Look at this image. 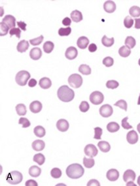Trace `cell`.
Returning a JSON list of instances; mask_svg holds the SVG:
<instances>
[{"mask_svg": "<svg viewBox=\"0 0 140 186\" xmlns=\"http://www.w3.org/2000/svg\"><path fill=\"white\" fill-rule=\"evenodd\" d=\"M57 96L60 101L68 103L72 101L75 97L74 91L66 85L62 86L57 92Z\"/></svg>", "mask_w": 140, "mask_h": 186, "instance_id": "cell-1", "label": "cell"}, {"mask_svg": "<svg viewBox=\"0 0 140 186\" xmlns=\"http://www.w3.org/2000/svg\"><path fill=\"white\" fill-rule=\"evenodd\" d=\"M85 169L80 164L74 163L69 165L66 168L67 176L72 179H78L83 176Z\"/></svg>", "mask_w": 140, "mask_h": 186, "instance_id": "cell-2", "label": "cell"}, {"mask_svg": "<svg viewBox=\"0 0 140 186\" xmlns=\"http://www.w3.org/2000/svg\"><path fill=\"white\" fill-rule=\"evenodd\" d=\"M23 180V176L21 172L18 171H12L8 174L6 180L9 184L16 185L20 184Z\"/></svg>", "mask_w": 140, "mask_h": 186, "instance_id": "cell-3", "label": "cell"}, {"mask_svg": "<svg viewBox=\"0 0 140 186\" xmlns=\"http://www.w3.org/2000/svg\"><path fill=\"white\" fill-rule=\"evenodd\" d=\"M30 78V74L27 71H20L16 74L15 80L18 85L24 86L26 85L28 80Z\"/></svg>", "mask_w": 140, "mask_h": 186, "instance_id": "cell-4", "label": "cell"}, {"mask_svg": "<svg viewBox=\"0 0 140 186\" xmlns=\"http://www.w3.org/2000/svg\"><path fill=\"white\" fill-rule=\"evenodd\" d=\"M68 83L74 88H79L83 84V78L79 74H73L68 78Z\"/></svg>", "mask_w": 140, "mask_h": 186, "instance_id": "cell-5", "label": "cell"}, {"mask_svg": "<svg viewBox=\"0 0 140 186\" xmlns=\"http://www.w3.org/2000/svg\"><path fill=\"white\" fill-rule=\"evenodd\" d=\"M90 101L92 104L95 105H100L104 100V96L103 93L98 91L93 92L90 96Z\"/></svg>", "mask_w": 140, "mask_h": 186, "instance_id": "cell-6", "label": "cell"}, {"mask_svg": "<svg viewBox=\"0 0 140 186\" xmlns=\"http://www.w3.org/2000/svg\"><path fill=\"white\" fill-rule=\"evenodd\" d=\"M113 110L112 106L108 104L104 105L100 107V114L102 117L109 118L113 114Z\"/></svg>", "mask_w": 140, "mask_h": 186, "instance_id": "cell-7", "label": "cell"}, {"mask_svg": "<svg viewBox=\"0 0 140 186\" xmlns=\"http://www.w3.org/2000/svg\"><path fill=\"white\" fill-rule=\"evenodd\" d=\"M85 154L86 156H89L90 158H94L97 155L98 151L97 148L92 144H89L85 148Z\"/></svg>", "mask_w": 140, "mask_h": 186, "instance_id": "cell-8", "label": "cell"}, {"mask_svg": "<svg viewBox=\"0 0 140 186\" xmlns=\"http://www.w3.org/2000/svg\"><path fill=\"white\" fill-rule=\"evenodd\" d=\"M78 55V51L75 47H69L67 48L65 53V56L67 59L69 60H72L76 58Z\"/></svg>", "mask_w": 140, "mask_h": 186, "instance_id": "cell-9", "label": "cell"}, {"mask_svg": "<svg viewBox=\"0 0 140 186\" xmlns=\"http://www.w3.org/2000/svg\"><path fill=\"white\" fill-rule=\"evenodd\" d=\"M2 22L5 24L9 28L10 30H11V29L15 28L16 26V18L13 16L8 15L3 18Z\"/></svg>", "mask_w": 140, "mask_h": 186, "instance_id": "cell-10", "label": "cell"}, {"mask_svg": "<svg viewBox=\"0 0 140 186\" xmlns=\"http://www.w3.org/2000/svg\"><path fill=\"white\" fill-rule=\"evenodd\" d=\"M126 140L130 144H135L138 141V135L137 132L134 130L129 131L126 135Z\"/></svg>", "mask_w": 140, "mask_h": 186, "instance_id": "cell-11", "label": "cell"}, {"mask_svg": "<svg viewBox=\"0 0 140 186\" xmlns=\"http://www.w3.org/2000/svg\"><path fill=\"white\" fill-rule=\"evenodd\" d=\"M69 127V122L64 119H60L56 123V127L61 132H65L68 130Z\"/></svg>", "mask_w": 140, "mask_h": 186, "instance_id": "cell-12", "label": "cell"}, {"mask_svg": "<svg viewBox=\"0 0 140 186\" xmlns=\"http://www.w3.org/2000/svg\"><path fill=\"white\" fill-rule=\"evenodd\" d=\"M106 177L111 181H115L119 177V172L115 168L110 169L106 174Z\"/></svg>", "mask_w": 140, "mask_h": 186, "instance_id": "cell-13", "label": "cell"}, {"mask_svg": "<svg viewBox=\"0 0 140 186\" xmlns=\"http://www.w3.org/2000/svg\"><path fill=\"white\" fill-rule=\"evenodd\" d=\"M135 177H136V175H135V172L128 169V170H126L123 175V180L125 182H128L130 181H134L135 180Z\"/></svg>", "mask_w": 140, "mask_h": 186, "instance_id": "cell-14", "label": "cell"}, {"mask_svg": "<svg viewBox=\"0 0 140 186\" xmlns=\"http://www.w3.org/2000/svg\"><path fill=\"white\" fill-rule=\"evenodd\" d=\"M116 4L113 1H106L104 3V9L105 12H108V13H112V12H115L116 10Z\"/></svg>", "mask_w": 140, "mask_h": 186, "instance_id": "cell-15", "label": "cell"}, {"mask_svg": "<svg viewBox=\"0 0 140 186\" xmlns=\"http://www.w3.org/2000/svg\"><path fill=\"white\" fill-rule=\"evenodd\" d=\"M30 56L32 60H38L42 56V50L39 48L35 47L32 48L30 52Z\"/></svg>", "mask_w": 140, "mask_h": 186, "instance_id": "cell-16", "label": "cell"}, {"mask_svg": "<svg viewBox=\"0 0 140 186\" xmlns=\"http://www.w3.org/2000/svg\"><path fill=\"white\" fill-rule=\"evenodd\" d=\"M43 108V105L41 102L38 101H34L32 103H31V104L30 105V109L31 110L32 113L36 114L38 113L39 112H41Z\"/></svg>", "mask_w": 140, "mask_h": 186, "instance_id": "cell-17", "label": "cell"}, {"mask_svg": "<svg viewBox=\"0 0 140 186\" xmlns=\"http://www.w3.org/2000/svg\"><path fill=\"white\" fill-rule=\"evenodd\" d=\"M45 147V144L43 140H36L32 142V148L35 151L40 152L42 151Z\"/></svg>", "mask_w": 140, "mask_h": 186, "instance_id": "cell-18", "label": "cell"}, {"mask_svg": "<svg viewBox=\"0 0 140 186\" xmlns=\"http://www.w3.org/2000/svg\"><path fill=\"white\" fill-rule=\"evenodd\" d=\"M89 44V39L85 36L80 37L79 39L77 40V44L78 47L81 49H85L86 47H88V45Z\"/></svg>", "mask_w": 140, "mask_h": 186, "instance_id": "cell-19", "label": "cell"}, {"mask_svg": "<svg viewBox=\"0 0 140 186\" xmlns=\"http://www.w3.org/2000/svg\"><path fill=\"white\" fill-rule=\"evenodd\" d=\"M71 18L73 22H79L83 20V15L81 12L78 10H74L71 12Z\"/></svg>", "mask_w": 140, "mask_h": 186, "instance_id": "cell-20", "label": "cell"}, {"mask_svg": "<svg viewBox=\"0 0 140 186\" xmlns=\"http://www.w3.org/2000/svg\"><path fill=\"white\" fill-rule=\"evenodd\" d=\"M39 84L41 88L46 90L51 88V86H52V82L48 78L44 77L42 78V79H40L39 82Z\"/></svg>", "mask_w": 140, "mask_h": 186, "instance_id": "cell-21", "label": "cell"}, {"mask_svg": "<svg viewBox=\"0 0 140 186\" xmlns=\"http://www.w3.org/2000/svg\"><path fill=\"white\" fill-rule=\"evenodd\" d=\"M28 48H29L28 41H26V40H22L18 43L16 49H17L18 52L22 53V52H26L28 49Z\"/></svg>", "mask_w": 140, "mask_h": 186, "instance_id": "cell-22", "label": "cell"}, {"mask_svg": "<svg viewBox=\"0 0 140 186\" xmlns=\"http://www.w3.org/2000/svg\"><path fill=\"white\" fill-rule=\"evenodd\" d=\"M41 173H42V169H41L39 167L34 165L29 169V174L32 177L37 178L40 176Z\"/></svg>", "mask_w": 140, "mask_h": 186, "instance_id": "cell-23", "label": "cell"}, {"mask_svg": "<svg viewBox=\"0 0 140 186\" xmlns=\"http://www.w3.org/2000/svg\"><path fill=\"white\" fill-rule=\"evenodd\" d=\"M34 133L35 136L39 138H42L45 135L46 131H45V128L41 126H36L34 129Z\"/></svg>", "mask_w": 140, "mask_h": 186, "instance_id": "cell-24", "label": "cell"}, {"mask_svg": "<svg viewBox=\"0 0 140 186\" xmlns=\"http://www.w3.org/2000/svg\"><path fill=\"white\" fill-rule=\"evenodd\" d=\"M98 146L100 148V150L103 152L107 153L111 150V146L109 142L106 141H100L98 144Z\"/></svg>", "mask_w": 140, "mask_h": 186, "instance_id": "cell-25", "label": "cell"}, {"mask_svg": "<svg viewBox=\"0 0 140 186\" xmlns=\"http://www.w3.org/2000/svg\"><path fill=\"white\" fill-rule=\"evenodd\" d=\"M119 129H120V126L117 123L114 122L109 123L107 126V129L110 133H115V132L118 131Z\"/></svg>", "mask_w": 140, "mask_h": 186, "instance_id": "cell-26", "label": "cell"}, {"mask_svg": "<svg viewBox=\"0 0 140 186\" xmlns=\"http://www.w3.org/2000/svg\"><path fill=\"white\" fill-rule=\"evenodd\" d=\"M125 43L126 47L131 49V48H134L135 44H136V41H135V39L133 37L128 36L126 38Z\"/></svg>", "mask_w": 140, "mask_h": 186, "instance_id": "cell-27", "label": "cell"}, {"mask_svg": "<svg viewBox=\"0 0 140 186\" xmlns=\"http://www.w3.org/2000/svg\"><path fill=\"white\" fill-rule=\"evenodd\" d=\"M102 43L104 46L106 47H110L113 45L115 43V40H114L113 37H112V38H108V37L106 35H104L102 39Z\"/></svg>", "mask_w": 140, "mask_h": 186, "instance_id": "cell-28", "label": "cell"}, {"mask_svg": "<svg viewBox=\"0 0 140 186\" xmlns=\"http://www.w3.org/2000/svg\"><path fill=\"white\" fill-rule=\"evenodd\" d=\"M118 54L121 57H128L130 55L131 51H130V49L129 48H128L127 47L122 46L119 48Z\"/></svg>", "mask_w": 140, "mask_h": 186, "instance_id": "cell-29", "label": "cell"}, {"mask_svg": "<svg viewBox=\"0 0 140 186\" xmlns=\"http://www.w3.org/2000/svg\"><path fill=\"white\" fill-rule=\"evenodd\" d=\"M79 71L84 75H89L91 74V68L87 65L82 64L79 66Z\"/></svg>", "mask_w": 140, "mask_h": 186, "instance_id": "cell-30", "label": "cell"}, {"mask_svg": "<svg viewBox=\"0 0 140 186\" xmlns=\"http://www.w3.org/2000/svg\"><path fill=\"white\" fill-rule=\"evenodd\" d=\"M55 44L51 41H46L43 44V51L45 53L50 54L54 49Z\"/></svg>", "mask_w": 140, "mask_h": 186, "instance_id": "cell-31", "label": "cell"}, {"mask_svg": "<svg viewBox=\"0 0 140 186\" xmlns=\"http://www.w3.org/2000/svg\"><path fill=\"white\" fill-rule=\"evenodd\" d=\"M16 111L19 116H24L27 113L26 106L24 104H18L16 106Z\"/></svg>", "mask_w": 140, "mask_h": 186, "instance_id": "cell-32", "label": "cell"}, {"mask_svg": "<svg viewBox=\"0 0 140 186\" xmlns=\"http://www.w3.org/2000/svg\"><path fill=\"white\" fill-rule=\"evenodd\" d=\"M130 15L134 18L140 16V7L138 6H132L129 10Z\"/></svg>", "mask_w": 140, "mask_h": 186, "instance_id": "cell-33", "label": "cell"}, {"mask_svg": "<svg viewBox=\"0 0 140 186\" xmlns=\"http://www.w3.org/2000/svg\"><path fill=\"white\" fill-rule=\"evenodd\" d=\"M33 159H34V162L37 163L39 165H42L45 161V158L42 154H35Z\"/></svg>", "mask_w": 140, "mask_h": 186, "instance_id": "cell-34", "label": "cell"}, {"mask_svg": "<svg viewBox=\"0 0 140 186\" xmlns=\"http://www.w3.org/2000/svg\"><path fill=\"white\" fill-rule=\"evenodd\" d=\"M83 164L86 168H90L93 167L94 165H95V161H94V159L92 158H86L85 157L83 158Z\"/></svg>", "mask_w": 140, "mask_h": 186, "instance_id": "cell-35", "label": "cell"}, {"mask_svg": "<svg viewBox=\"0 0 140 186\" xmlns=\"http://www.w3.org/2000/svg\"><path fill=\"white\" fill-rule=\"evenodd\" d=\"M72 32V29L70 27H67L65 28H61L58 30V34L60 36H68Z\"/></svg>", "mask_w": 140, "mask_h": 186, "instance_id": "cell-36", "label": "cell"}, {"mask_svg": "<svg viewBox=\"0 0 140 186\" xmlns=\"http://www.w3.org/2000/svg\"><path fill=\"white\" fill-rule=\"evenodd\" d=\"M134 20L132 18L131 16H126L125 20H124L125 26L126 28H128V29L131 28L132 27L133 24H134Z\"/></svg>", "mask_w": 140, "mask_h": 186, "instance_id": "cell-37", "label": "cell"}, {"mask_svg": "<svg viewBox=\"0 0 140 186\" xmlns=\"http://www.w3.org/2000/svg\"><path fill=\"white\" fill-rule=\"evenodd\" d=\"M43 39H44V37L43 35H40L39 37H38V38L30 39V43L32 45H33V46H38V45L42 44V43L43 41Z\"/></svg>", "mask_w": 140, "mask_h": 186, "instance_id": "cell-38", "label": "cell"}, {"mask_svg": "<svg viewBox=\"0 0 140 186\" xmlns=\"http://www.w3.org/2000/svg\"><path fill=\"white\" fill-rule=\"evenodd\" d=\"M51 175L54 178H59L62 176V171L58 168H54L51 170Z\"/></svg>", "mask_w": 140, "mask_h": 186, "instance_id": "cell-39", "label": "cell"}, {"mask_svg": "<svg viewBox=\"0 0 140 186\" xmlns=\"http://www.w3.org/2000/svg\"><path fill=\"white\" fill-rule=\"evenodd\" d=\"M119 86V83L114 80H108L107 82L106 83V87L109 89H115L117 88Z\"/></svg>", "mask_w": 140, "mask_h": 186, "instance_id": "cell-40", "label": "cell"}, {"mask_svg": "<svg viewBox=\"0 0 140 186\" xmlns=\"http://www.w3.org/2000/svg\"><path fill=\"white\" fill-rule=\"evenodd\" d=\"M114 64V60L112 57H106L103 60V64H104L105 67H110L113 65Z\"/></svg>", "mask_w": 140, "mask_h": 186, "instance_id": "cell-41", "label": "cell"}, {"mask_svg": "<svg viewBox=\"0 0 140 186\" xmlns=\"http://www.w3.org/2000/svg\"><path fill=\"white\" fill-rule=\"evenodd\" d=\"M103 133V130L102 128L97 127L94 128V139L97 140H101L102 135Z\"/></svg>", "mask_w": 140, "mask_h": 186, "instance_id": "cell-42", "label": "cell"}, {"mask_svg": "<svg viewBox=\"0 0 140 186\" xmlns=\"http://www.w3.org/2000/svg\"><path fill=\"white\" fill-rule=\"evenodd\" d=\"M115 106H118L119 108L121 109L125 110V111H127V103L125 100H119L117 102H116L114 104Z\"/></svg>", "mask_w": 140, "mask_h": 186, "instance_id": "cell-43", "label": "cell"}, {"mask_svg": "<svg viewBox=\"0 0 140 186\" xmlns=\"http://www.w3.org/2000/svg\"><path fill=\"white\" fill-rule=\"evenodd\" d=\"M79 109L82 113H86L90 109V105L86 101H82L79 105Z\"/></svg>", "mask_w": 140, "mask_h": 186, "instance_id": "cell-44", "label": "cell"}, {"mask_svg": "<svg viewBox=\"0 0 140 186\" xmlns=\"http://www.w3.org/2000/svg\"><path fill=\"white\" fill-rule=\"evenodd\" d=\"M18 123L20 124V125H22L23 128L28 127H30V125H31L30 122L29 121L28 119L26 118H20L19 119Z\"/></svg>", "mask_w": 140, "mask_h": 186, "instance_id": "cell-45", "label": "cell"}, {"mask_svg": "<svg viewBox=\"0 0 140 186\" xmlns=\"http://www.w3.org/2000/svg\"><path fill=\"white\" fill-rule=\"evenodd\" d=\"M9 34L11 35V37L13 35H16V37H17V38L20 39V34H21V30L19 28H15L11 29L9 31Z\"/></svg>", "mask_w": 140, "mask_h": 186, "instance_id": "cell-46", "label": "cell"}, {"mask_svg": "<svg viewBox=\"0 0 140 186\" xmlns=\"http://www.w3.org/2000/svg\"><path fill=\"white\" fill-rule=\"evenodd\" d=\"M0 26H1V33H0V35L4 36L8 34V31L9 30V28L3 22H1L0 24Z\"/></svg>", "mask_w": 140, "mask_h": 186, "instance_id": "cell-47", "label": "cell"}, {"mask_svg": "<svg viewBox=\"0 0 140 186\" xmlns=\"http://www.w3.org/2000/svg\"><path fill=\"white\" fill-rule=\"evenodd\" d=\"M128 117H125L124 119H122L121 122V125L122 127L124 128L125 129H132V126L131 125H130L129 123L128 122Z\"/></svg>", "mask_w": 140, "mask_h": 186, "instance_id": "cell-48", "label": "cell"}, {"mask_svg": "<svg viewBox=\"0 0 140 186\" xmlns=\"http://www.w3.org/2000/svg\"><path fill=\"white\" fill-rule=\"evenodd\" d=\"M17 25H18V28L20 29H21L22 30H23V31L26 30V26H27V25L24 22H22V21L17 22Z\"/></svg>", "mask_w": 140, "mask_h": 186, "instance_id": "cell-49", "label": "cell"}, {"mask_svg": "<svg viewBox=\"0 0 140 186\" xmlns=\"http://www.w3.org/2000/svg\"><path fill=\"white\" fill-rule=\"evenodd\" d=\"M71 23H72V20L70 19L69 17H65L62 20V24H64V26H65L69 27L70 25H71Z\"/></svg>", "mask_w": 140, "mask_h": 186, "instance_id": "cell-50", "label": "cell"}, {"mask_svg": "<svg viewBox=\"0 0 140 186\" xmlns=\"http://www.w3.org/2000/svg\"><path fill=\"white\" fill-rule=\"evenodd\" d=\"M25 185L26 186H38V184L34 180H29L26 181Z\"/></svg>", "mask_w": 140, "mask_h": 186, "instance_id": "cell-51", "label": "cell"}, {"mask_svg": "<svg viewBox=\"0 0 140 186\" xmlns=\"http://www.w3.org/2000/svg\"><path fill=\"white\" fill-rule=\"evenodd\" d=\"M87 185H92V186H94V185H97V186H100V184L99 183V181L96 180H90L88 184H87Z\"/></svg>", "mask_w": 140, "mask_h": 186, "instance_id": "cell-52", "label": "cell"}, {"mask_svg": "<svg viewBox=\"0 0 140 186\" xmlns=\"http://www.w3.org/2000/svg\"><path fill=\"white\" fill-rule=\"evenodd\" d=\"M88 51L90 52H94L97 51V46L94 44V43H92L90 44L88 46Z\"/></svg>", "mask_w": 140, "mask_h": 186, "instance_id": "cell-53", "label": "cell"}, {"mask_svg": "<svg viewBox=\"0 0 140 186\" xmlns=\"http://www.w3.org/2000/svg\"><path fill=\"white\" fill-rule=\"evenodd\" d=\"M37 80L34 78H32V79L30 80V81L28 82V86L29 87H30V88H34L36 85H37Z\"/></svg>", "mask_w": 140, "mask_h": 186, "instance_id": "cell-54", "label": "cell"}, {"mask_svg": "<svg viewBox=\"0 0 140 186\" xmlns=\"http://www.w3.org/2000/svg\"><path fill=\"white\" fill-rule=\"evenodd\" d=\"M135 28L140 29V18H135Z\"/></svg>", "mask_w": 140, "mask_h": 186, "instance_id": "cell-55", "label": "cell"}, {"mask_svg": "<svg viewBox=\"0 0 140 186\" xmlns=\"http://www.w3.org/2000/svg\"><path fill=\"white\" fill-rule=\"evenodd\" d=\"M126 185H135V184L133 183V181H130L126 184Z\"/></svg>", "mask_w": 140, "mask_h": 186, "instance_id": "cell-56", "label": "cell"}, {"mask_svg": "<svg viewBox=\"0 0 140 186\" xmlns=\"http://www.w3.org/2000/svg\"><path fill=\"white\" fill-rule=\"evenodd\" d=\"M137 130L139 132V133L140 134V123L137 126Z\"/></svg>", "mask_w": 140, "mask_h": 186, "instance_id": "cell-57", "label": "cell"}, {"mask_svg": "<svg viewBox=\"0 0 140 186\" xmlns=\"http://www.w3.org/2000/svg\"><path fill=\"white\" fill-rule=\"evenodd\" d=\"M138 184L140 186V176L138 177Z\"/></svg>", "mask_w": 140, "mask_h": 186, "instance_id": "cell-58", "label": "cell"}, {"mask_svg": "<svg viewBox=\"0 0 140 186\" xmlns=\"http://www.w3.org/2000/svg\"><path fill=\"white\" fill-rule=\"evenodd\" d=\"M138 105H140V94H139V98H138Z\"/></svg>", "mask_w": 140, "mask_h": 186, "instance_id": "cell-59", "label": "cell"}, {"mask_svg": "<svg viewBox=\"0 0 140 186\" xmlns=\"http://www.w3.org/2000/svg\"><path fill=\"white\" fill-rule=\"evenodd\" d=\"M138 64H139V65L140 66V58H139V61H138Z\"/></svg>", "mask_w": 140, "mask_h": 186, "instance_id": "cell-60", "label": "cell"}]
</instances>
